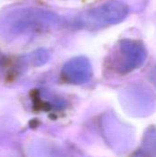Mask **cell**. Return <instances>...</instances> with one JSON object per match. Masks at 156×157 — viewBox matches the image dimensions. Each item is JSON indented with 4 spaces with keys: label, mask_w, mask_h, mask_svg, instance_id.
Masks as SVG:
<instances>
[{
    "label": "cell",
    "mask_w": 156,
    "mask_h": 157,
    "mask_svg": "<svg viewBox=\"0 0 156 157\" xmlns=\"http://www.w3.org/2000/svg\"><path fill=\"white\" fill-rule=\"evenodd\" d=\"M128 7L120 2L113 1L90 9L82 17V23L87 27H103L116 24L126 17Z\"/></svg>",
    "instance_id": "obj_1"
},
{
    "label": "cell",
    "mask_w": 156,
    "mask_h": 157,
    "mask_svg": "<svg viewBox=\"0 0 156 157\" xmlns=\"http://www.w3.org/2000/svg\"><path fill=\"white\" fill-rule=\"evenodd\" d=\"M120 66L124 72L134 70L143 64L146 58V52L141 43L134 40H123L120 46Z\"/></svg>",
    "instance_id": "obj_2"
},
{
    "label": "cell",
    "mask_w": 156,
    "mask_h": 157,
    "mask_svg": "<svg viewBox=\"0 0 156 157\" xmlns=\"http://www.w3.org/2000/svg\"><path fill=\"white\" fill-rule=\"evenodd\" d=\"M64 79L73 84H83L91 75L89 62L84 57H77L69 61L63 69Z\"/></svg>",
    "instance_id": "obj_3"
}]
</instances>
